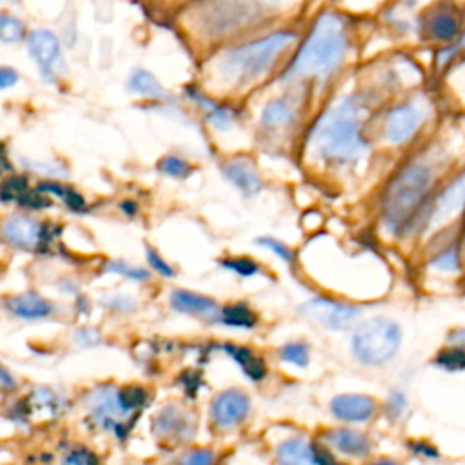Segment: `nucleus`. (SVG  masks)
<instances>
[{
    "instance_id": "nucleus-24",
    "label": "nucleus",
    "mask_w": 465,
    "mask_h": 465,
    "mask_svg": "<svg viewBox=\"0 0 465 465\" xmlns=\"http://www.w3.org/2000/svg\"><path fill=\"white\" fill-rule=\"evenodd\" d=\"M25 36L27 33L24 22L18 16L4 11L0 16V40L4 44H18L25 40Z\"/></svg>"
},
{
    "instance_id": "nucleus-33",
    "label": "nucleus",
    "mask_w": 465,
    "mask_h": 465,
    "mask_svg": "<svg viewBox=\"0 0 465 465\" xmlns=\"http://www.w3.org/2000/svg\"><path fill=\"white\" fill-rule=\"evenodd\" d=\"M105 271L107 272H113V274H118V276H124V278H129V280H147L149 274L145 269H140V267H131L127 265L125 262L118 260V262H107L105 265Z\"/></svg>"
},
{
    "instance_id": "nucleus-21",
    "label": "nucleus",
    "mask_w": 465,
    "mask_h": 465,
    "mask_svg": "<svg viewBox=\"0 0 465 465\" xmlns=\"http://www.w3.org/2000/svg\"><path fill=\"white\" fill-rule=\"evenodd\" d=\"M296 109H294V102L289 98H278V100H271L263 111H262V122L269 127H280V125H287L294 120Z\"/></svg>"
},
{
    "instance_id": "nucleus-13",
    "label": "nucleus",
    "mask_w": 465,
    "mask_h": 465,
    "mask_svg": "<svg viewBox=\"0 0 465 465\" xmlns=\"http://www.w3.org/2000/svg\"><path fill=\"white\" fill-rule=\"evenodd\" d=\"M2 231L5 242L18 249H35L44 240V229L35 220L22 214L7 218Z\"/></svg>"
},
{
    "instance_id": "nucleus-20",
    "label": "nucleus",
    "mask_w": 465,
    "mask_h": 465,
    "mask_svg": "<svg viewBox=\"0 0 465 465\" xmlns=\"http://www.w3.org/2000/svg\"><path fill=\"white\" fill-rule=\"evenodd\" d=\"M223 351L242 367V371H243L252 381L263 380V376H265L263 360L256 358L249 349L238 347V345H223Z\"/></svg>"
},
{
    "instance_id": "nucleus-44",
    "label": "nucleus",
    "mask_w": 465,
    "mask_h": 465,
    "mask_svg": "<svg viewBox=\"0 0 465 465\" xmlns=\"http://www.w3.org/2000/svg\"><path fill=\"white\" fill-rule=\"evenodd\" d=\"M78 341L82 345H94L98 341V334L94 329H82L78 334H76Z\"/></svg>"
},
{
    "instance_id": "nucleus-14",
    "label": "nucleus",
    "mask_w": 465,
    "mask_h": 465,
    "mask_svg": "<svg viewBox=\"0 0 465 465\" xmlns=\"http://www.w3.org/2000/svg\"><path fill=\"white\" fill-rule=\"evenodd\" d=\"M331 411L343 421H367L376 412V401L365 394H341L331 401Z\"/></svg>"
},
{
    "instance_id": "nucleus-12",
    "label": "nucleus",
    "mask_w": 465,
    "mask_h": 465,
    "mask_svg": "<svg viewBox=\"0 0 465 465\" xmlns=\"http://www.w3.org/2000/svg\"><path fill=\"white\" fill-rule=\"evenodd\" d=\"M465 207V173L456 176L432 202L429 214L425 218L427 223H443L450 220L456 213Z\"/></svg>"
},
{
    "instance_id": "nucleus-30",
    "label": "nucleus",
    "mask_w": 465,
    "mask_h": 465,
    "mask_svg": "<svg viewBox=\"0 0 465 465\" xmlns=\"http://www.w3.org/2000/svg\"><path fill=\"white\" fill-rule=\"evenodd\" d=\"M194 100L207 111V118L216 125V127H225L231 120V113L223 107V105H218L216 102H211L203 96H200L198 93H193Z\"/></svg>"
},
{
    "instance_id": "nucleus-47",
    "label": "nucleus",
    "mask_w": 465,
    "mask_h": 465,
    "mask_svg": "<svg viewBox=\"0 0 465 465\" xmlns=\"http://www.w3.org/2000/svg\"><path fill=\"white\" fill-rule=\"evenodd\" d=\"M449 341L452 345H460V347H465V329H458V331H452L449 334Z\"/></svg>"
},
{
    "instance_id": "nucleus-7",
    "label": "nucleus",
    "mask_w": 465,
    "mask_h": 465,
    "mask_svg": "<svg viewBox=\"0 0 465 465\" xmlns=\"http://www.w3.org/2000/svg\"><path fill=\"white\" fill-rule=\"evenodd\" d=\"M25 45L40 71L42 80L51 84L64 73L65 64L62 54V44L56 33L44 27L33 29L25 36Z\"/></svg>"
},
{
    "instance_id": "nucleus-31",
    "label": "nucleus",
    "mask_w": 465,
    "mask_h": 465,
    "mask_svg": "<svg viewBox=\"0 0 465 465\" xmlns=\"http://www.w3.org/2000/svg\"><path fill=\"white\" fill-rule=\"evenodd\" d=\"M116 396H118L120 407L125 412L136 411L145 403V391L142 387H124L118 391Z\"/></svg>"
},
{
    "instance_id": "nucleus-37",
    "label": "nucleus",
    "mask_w": 465,
    "mask_h": 465,
    "mask_svg": "<svg viewBox=\"0 0 465 465\" xmlns=\"http://www.w3.org/2000/svg\"><path fill=\"white\" fill-rule=\"evenodd\" d=\"M256 243L258 245H262V247H265V249H269V251H272L274 254H278L283 262H287L289 265L291 263H294V252L291 251V247H287V245H283L282 242H278V240H274V238H258L256 240Z\"/></svg>"
},
{
    "instance_id": "nucleus-16",
    "label": "nucleus",
    "mask_w": 465,
    "mask_h": 465,
    "mask_svg": "<svg viewBox=\"0 0 465 465\" xmlns=\"http://www.w3.org/2000/svg\"><path fill=\"white\" fill-rule=\"evenodd\" d=\"M5 305L15 316L24 318V320L45 318L53 312V305L47 300L35 294V292H25V294H20V296H13L5 302Z\"/></svg>"
},
{
    "instance_id": "nucleus-15",
    "label": "nucleus",
    "mask_w": 465,
    "mask_h": 465,
    "mask_svg": "<svg viewBox=\"0 0 465 465\" xmlns=\"http://www.w3.org/2000/svg\"><path fill=\"white\" fill-rule=\"evenodd\" d=\"M225 178L234 183L243 194H256L262 189V180L256 173V167L249 158H234L229 160L223 167Z\"/></svg>"
},
{
    "instance_id": "nucleus-2",
    "label": "nucleus",
    "mask_w": 465,
    "mask_h": 465,
    "mask_svg": "<svg viewBox=\"0 0 465 465\" xmlns=\"http://www.w3.org/2000/svg\"><path fill=\"white\" fill-rule=\"evenodd\" d=\"M287 0H193L189 15L207 38L234 36L285 11Z\"/></svg>"
},
{
    "instance_id": "nucleus-8",
    "label": "nucleus",
    "mask_w": 465,
    "mask_h": 465,
    "mask_svg": "<svg viewBox=\"0 0 465 465\" xmlns=\"http://www.w3.org/2000/svg\"><path fill=\"white\" fill-rule=\"evenodd\" d=\"M300 312L329 329H345L358 316V309L352 305L338 303L329 298H312L300 307Z\"/></svg>"
},
{
    "instance_id": "nucleus-26",
    "label": "nucleus",
    "mask_w": 465,
    "mask_h": 465,
    "mask_svg": "<svg viewBox=\"0 0 465 465\" xmlns=\"http://www.w3.org/2000/svg\"><path fill=\"white\" fill-rule=\"evenodd\" d=\"M187 427V420L180 414L178 409L174 407H167L163 409L156 421H154V429L158 430V434H180L183 429Z\"/></svg>"
},
{
    "instance_id": "nucleus-1",
    "label": "nucleus",
    "mask_w": 465,
    "mask_h": 465,
    "mask_svg": "<svg viewBox=\"0 0 465 465\" xmlns=\"http://www.w3.org/2000/svg\"><path fill=\"white\" fill-rule=\"evenodd\" d=\"M351 44L349 24L340 11H322L309 27L303 42L296 49L287 71L285 80H325L334 74Z\"/></svg>"
},
{
    "instance_id": "nucleus-34",
    "label": "nucleus",
    "mask_w": 465,
    "mask_h": 465,
    "mask_svg": "<svg viewBox=\"0 0 465 465\" xmlns=\"http://www.w3.org/2000/svg\"><path fill=\"white\" fill-rule=\"evenodd\" d=\"M158 169L169 176L174 178H185L191 173V167L185 160H182L180 156H165L160 163Z\"/></svg>"
},
{
    "instance_id": "nucleus-5",
    "label": "nucleus",
    "mask_w": 465,
    "mask_h": 465,
    "mask_svg": "<svg viewBox=\"0 0 465 465\" xmlns=\"http://www.w3.org/2000/svg\"><path fill=\"white\" fill-rule=\"evenodd\" d=\"M311 145L322 158L332 162H349L363 153L365 142L360 131L358 105L352 98L320 116L311 133Z\"/></svg>"
},
{
    "instance_id": "nucleus-43",
    "label": "nucleus",
    "mask_w": 465,
    "mask_h": 465,
    "mask_svg": "<svg viewBox=\"0 0 465 465\" xmlns=\"http://www.w3.org/2000/svg\"><path fill=\"white\" fill-rule=\"evenodd\" d=\"M16 80H18V74H16L15 69H11V67H2L0 69V87L2 89H7V87L15 85Z\"/></svg>"
},
{
    "instance_id": "nucleus-29",
    "label": "nucleus",
    "mask_w": 465,
    "mask_h": 465,
    "mask_svg": "<svg viewBox=\"0 0 465 465\" xmlns=\"http://www.w3.org/2000/svg\"><path fill=\"white\" fill-rule=\"evenodd\" d=\"M436 365L447 371H461L465 369V347L452 345L450 349L441 351L436 356Z\"/></svg>"
},
{
    "instance_id": "nucleus-18",
    "label": "nucleus",
    "mask_w": 465,
    "mask_h": 465,
    "mask_svg": "<svg viewBox=\"0 0 465 465\" xmlns=\"http://www.w3.org/2000/svg\"><path fill=\"white\" fill-rule=\"evenodd\" d=\"M171 305L178 311L203 314V316H213L218 311V305L214 300L189 292V291H174L171 294Z\"/></svg>"
},
{
    "instance_id": "nucleus-9",
    "label": "nucleus",
    "mask_w": 465,
    "mask_h": 465,
    "mask_svg": "<svg viewBox=\"0 0 465 465\" xmlns=\"http://www.w3.org/2000/svg\"><path fill=\"white\" fill-rule=\"evenodd\" d=\"M423 113L412 104H401L389 111L385 118V138L391 143H403L407 142L421 125Z\"/></svg>"
},
{
    "instance_id": "nucleus-38",
    "label": "nucleus",
    "mask_w": 465,
    "mask_h": 465,
    "mask_svg": "<svg viewBox=\"0 0 465 465\" xmlns=\"http://www.w3.org/2000/svg\"><path fill=\"white\" fill-rule=\"evenodd\" d=\"M18 203L29 209H42V207H47L51 202L42 196L40 189H36V191H25L24 194H20Z\"/></svg>"
},
{
    "instance_id": "nucleus-6",
    "label": "nucleus",
    "mask_w": 465,
    "mask_h": 465,
    "mask_svg": "<svg viewBox=\"0 0 465 465\" xmlns=\"http://www.w3.org/2000/svg\"><path fill=\"white\" fill-rule=\"evenodd\" d=\"M401 343V329L387 318H372L358 327L352 338L354 356L367 365H383L394 358Z\"/></svg>"
},
{
    "instance_id": "nucleus-39",
    "label": "nucleus",
    "mask_w": 465,
    "mask_h": 465,
    "mask_svg": "<svg viewBox=\"0 0 465 465\" xmlns=\"http://www.w3.org/2000/svg\"><path fill=\"white\" fill-rule=\"evenodd\" d=\"M145 254H147V262H149V265L156 271V272H160L162 276H167V278H171L173 274H174V271H173V267L160 256V254H156L151 247H147L145 249Z\"/></svg>"
},
{
    "instance_id": "nucleus-10",
    "label": "nucleus",
    "mask_w": 465,
    "mask_h": 465,
    "mask_svg": "<svg viewBox=\"0 0 465 465\" xmlns=\"http://www.w3.org/2000/svg\"><path fill=\"white\" fill-rule=\"evenodd\" d=\"M249 407H251V401L247 394L236 389L225 391L213 400L211 418L218 427L229 429L232 425H238L247 416Z\"/></svg>"
},
{
    "instance_id": "nucleus-27",
    "label": "nucleus",
    "mask_w": 465,
    "mask_h": 465,
    "mask_svg": "<svg viewBox=\"0 0 465 465\" xmlns=\"http://www.w3.org/2000/svg\"><path fill=\"white\" fill-rule=\"evenodd\" d=\"M220 320L232 327H252L256 323L254 312L245 305H229L220 312Z\"/></svg>"
},
{
    "instance_id": "nucleus-22",
    "label": "nucleus",
    "mask_w": 465,
    "mask_h": 465,
    "mask_svg": "<svg viewBox=\"0 0 465 465\" xmlns=\"http://www.w3.org/2000/svg\"><path fill=\"white\" fill-rule=\"evenodd\" d=\"M129 89L133 93H138V94L149 96V98H163L165 96L162 84L145 69H136L131 73Z\"/></svg>"
},
{
    "instance_id": "nucleus-25",
    "label": "nucleus",
    "mask_w": 465,
    "mask_h": 465,
    "mask_svg": "<svg viewBox=\"0 0 465 465\" xmlns=\"http://www.w3.org/2000/svg\"><path fill=\"white\" fill-rule=\"evenodd\" d=\"M60 407V398L53 396L49 391H36L35 394L25 398V414L33 416L36 412L47 411L51 416L58 414Z\"/></svg>"
},
{
    "instance_id": "nucleus-45",
    "label": "nucleus",
    "mask_w": 465,
    "mask_h": 465,
    "mask_svg": "<svg viewBox=\"0 0 465 465\" xmlns=\"http://www.w3.org/2000/svg\"><path fill=\"white\" fill-rule=\"evenodd\" d=\"M312 454H314V463L323 465V463H332V461H334V456H331V454H329L325 449H322V447L312 445Z\"/></svg>"
},
{
    "instance_id": "nucleus-11",
    "label": "nucleus",
    "mask_w": 465,
    "mask_h": 465,
    "mask_svg": "<svg viewBox=\"0 0 465 465\" xmlns=\"http://www.w3.org/2000/svg\"><path fill=\"white\" fill-rule=\"evenodd\" d=\"M461 16L456 7L440 5L425 13L421 22L423 33L436 42H452L460 36Z\"/></svg>"
},
{
    "instance_id": "nucleus-46",
    "label": "nucleus",
    "mask_w": 465,
    "mask_h": 465,
    "mask_svg": "<svg viewBox=\"0 0 465 465\" xmlns=\"http://www.w3.org/2000/svg\"><path fill=\"white\" fill-rule=\"evenodd\" d=\"M412 452L423 454V456H427V458H436V456H438L436 449L430 447V445H427V443H412Z\"/></svg>"
},
{
    "instance_id": "nucleus-17",
    "label": "nucleus",
    "mask_w": 465,
    "mask_h": 465,
    "mask_svg": "<svg viewBox=\"0 0 465 465\" xmlns=\"http://www.w3.org/2000/svg\"><path fill=\"white\" fill-rule=\"evenodd\" d=\"M325 438L334 449L349 456H367L371 452V441L352 429H336Z\"/></svg>"
},
{
    "instance_id": "nucleus-19",
    "label": "nucleus",
    "mask_w": 465,
    "mask_h": 465,
    "mask_svg": "<svg viewBox=\"0 0 465 465\" xmlns=\"http://www.w3.org/2000/svg\"><path fill=\"white\" fill-rule=\"evenodd\" d=\"M276 460L280 463H287V465H291V463H314L312 445H309L302 438L285 440L276 449Z\"/></svg>"
},
{
    "instance_id": "nucleus-48",
    "label": "nucleus",
    "mask_w": 465,
    "mask_h": 465,
    "mask_svg": "<svg viewBox=\"0 0 465 465\" xmlns=\"http://www.w3.org/2000/svg\"><path fill=\"white\" fill-rule=\"evenodd\" d=\"M2 385H4V387H11V385H15V380H11V376H9L7 369H2Z\"/></svg>"
},
{
    "instance_id": "nucleus-41",
    "label": "nucleus",
    "mask_w": 465,
    "mask_h": 465,
    "mask_svg": "<svg viewBox=\"0 0 465 465\" xmlns=\"http://www.w3.org/2000/svg\"><path fill=\"white\" fill-rule=\"evenodd\" d=\"M405 407H407L405 396H403L400 391H394V392L391 394V398H389V403H387L389 414L394 416V418H398V416L405 411Z\"/></svg>"
},
{
    "instance_id": "nucleus-28",
    "label": "nucleus",
    "mask_w": 465,
    "mask_h": 465,
    "mask_svg": "<svg viewBox=\"0 0 465 465\" xmlns=\"http://www.w3.org/2000/svg\"><path fill=\"white\" fill-rule=\"evenodd\" d=\"M38 189H40L42 193H54V194H58V196L65 202V205H67L69 209H73V211H84V209H85L84 198H82L78 193H74L73 189L56 185V183H40Z\"/></svg>"
},
{
    "instance_id": "nucleus-42",
    "label": "nucleus",
    "mask_w": 465,
    "mask_h": 465,
    "mask_svg": "<svg viewBox=\"0 0 465 465\" xmlns=\"http://www.w3.org/2000/svg\"><path fill=\"white\" fill-rule=\"evenodd\" d=\"M214 460V456L209 450H194L191 454H187L182 461L189 463V465H205L211 463Z\"/></svg>"
},
{
    "instance_id": "nucleus-40",
    "label": "nucleus",
    "mask_w": 465,
    "mask_h": 465,
    "mask_svg": "<svg viewBox=\"0 0 465 465\" xmlns=\"http://www.w3.org/2000/svg\"><path fill=\"white\" fill-rule=\"evenodd\" d=\"M64 461L73 463V465H94L98 460L89 450H71V454L65 456Z\"/></svg>"
},
{
    "instance_id": "nucleus-32",
    "label": "nucleus",
    "mask_w": 465,
    "mask_h": 465,
    "mask_svg": "<svg viewBox=\"0 0 465 465\" xmlns=\"http://www.w3.org/2000/svg\"><path fill=\"white\" fill-rule=\"evenodd\" d=\"M282 360L287 363H294L298 367H305L309 363V352L303 343H287L280 349Z\"/></svg>"
},
{
    "instance_id": "nucleus-4",
    "label": "nucleus",
    "mask_w": 465,
    "mask_h": 465,
    "mask_svg": "<svg viewBox=\"0 0 465 465\" xmlns=\"http://www.w3.org/2000/svg\"><path fill=\"white\" fill-rule=\"evenodd\" d=\"M434 174L423 163L405 165L387 185L381 203L383 223L391 232H405L421 220Z\"/></svg>"
},
{
    "instance_id": "nucleus-35",
    "label": "nucleus",
    "mask_w": 465,
    "mask_h": 465,
    "mask_svg": "<svg viewBox=\"0 0 465 465\" xmlns=\"http://www.w3.org/2000/svg\"><path fill=\"white\" fill-rule=\"evenodd\" d=\"M222 265L243 278L258 272V265L251 258H227V260H222Z\"/></svg>"
},
{
    "instance_id": "nucleus-3",
    "label": "nucleus",
    "mask_w": 465,
    "mask_h": 465,
    "mask_svg": "<svg viewBox=\"0 0 465 465\" xmlns=\"http://www.w3.org/2000/svg\"><path fill=\"white\" fill-rule=\"evenodd\" d=\"M298 42V33L292 29H276L269 35L245 40L220 56L218 73L222 80L232 85H245L267 71Z\"/></svg>"
},
{
    "instance_id": "nucleus-36",
    "label": "nucleus",
    "mask_w": 465,
    "mask_h": 465,
    "mask_svg": "<svg viewBox=\"0 0 465 465\" xmlns=\"http://www.w3.org/2000/svg\"><path fill=\"white\" fill-rule=\"evenodd\" d=\"M27 191V182L22 176H11L4 182L2 185V200L9 202V200H18L20 194H24Z\"/></svg>"
},
{
    "instance_id": "nucleus-23",
    "label": "nucleus",
    "mask_w": 465,
    "mask_h": 465,
    "mask_svg": "<svg viewBox=\"0 0 465 465\" xmlns=\"http://www.w3.org/2000/svg\"><path fill=\"white\" fill-rule=\"evenodd\" d=\"M430 267L438 272H458L461 269V254L460 245L450 242L430 260Z\"/></svg>"
}]
</instances>
